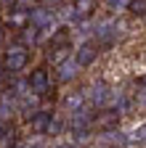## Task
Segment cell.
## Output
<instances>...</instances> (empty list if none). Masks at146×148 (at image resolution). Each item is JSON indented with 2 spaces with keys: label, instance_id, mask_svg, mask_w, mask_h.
<instances>
[{
  "label": "cell",
  "instance_id": "obj_15",
  "mask_svg": "<svg viewBox=\"0 0 146 148\" xmlns=\"http://www.w3.org/2000/svg\"><path fill=\"white\" fill-rule=\"evenodd\" d=\"M133 16H146V0H130V5H127Z\"/></svg>",
  "mask_w": 146,
  "mask_h": 148
},
{
  "label": "cell",
  "instance_id": "obj_10",
  "mask_svg": "<svg viewBox=\"0 0 146 148\" xmlns=\"http://www.w3.org/2000/svg\"><path fill=\"white\" fill-rule=\"evenodd\" d=\"M82 106H85V95H82V92H69V95L64 98V108H66L69 116L75 114V111H80Z\"/></svg>",
  "mask_w": 146,
  "mask_h": 148
},
{
  "label": "cell",
  "instance_id": "obj_9",
  "mask_svg": "<svg viewBox=\"0 0 146 148\" xmlns=\"http://www.w3.org/2000/svg\"><path fill=\"white\" fill-rule=\"evenodd\" d=\"M117 122H120V114H114V111H104V114H98V116L93 119V127L112 132V130L117 127Z\"/></svg>",
  "mask_w": 146,
  "mask_h": 148
},
{
  "label": "cell",
  "instance_id": "obj_2",
  "mask_svg": "<svg viewBox=\"0 0 146 148\" xmlns=\"http://www.w3.org/2000/svg\"><path fill=\"white\" fill-rule=\"evenodd\" d=\"M29 24L35 29H56V16L48 5H32L29 8Z\"/></svg>",
  "mask_w": 146,
  "mask_h": 148
},
{
  "label": "cell",
  "instance_id": "obj_11",
  "mask_svg": "<svg viewBox=\"0 0 146 148\" xmlns=\"http://www.w3.org/2000/svg\"><path fill=\"white\" fill-rule=\"evenodd\" d=\"M8 21H11V27H19V29H24V27L29 24V11H24V8H16V11L8 16Z\"/></svg>",
  "mask_w": 146,
  "mask_h": 148
},
{
  "label": "cell",
  "instance_id": "obj_13",
  "mask_svg": "<svg viewBox=\"0 0 146 148\" xmlns=\"http://www.w3.org/2000/svg\"><path fill=\"white\" fill-rule=\"evenodd\" d=\"M37 37H40V29H35L32 24H27L24 32H21V45H32V42H37Z\"/></svg>",
  "mask_w": 146,
  "mask_h": 148
},
{
  "label": "cell",
  "instance_id": "obj_7",
  "mask_svg": "<svg viewBox=\"0 0 146 148\" xmlns=\"http://www.w3.org/2000/svg\"><path fill=\"white\" fill-rule=\"evenodd\" d=\"M51 116H53L51 111H43V108L37 111V114H32V116H29L32 132H35V135H45V130H48V124H51Z\"/></svg>",
  "mask_w": 146,
  "mask_h": 148
},
{
  "label": "cell",
  "instance_id": "obj_20",
  "mask_svg": "<svg viewBox=\"0 0 146 148\" xmlns=\"http://www.w3.org/2000/svg\"><path fill=\"white\" fill-rule=\"evenodd\" d=\"M141 101H143V103H146V85H143V87H141Z\"/></svg>",
  "mask_w": 146,
  "mask_h": 148
},
{
  "label": "cell",
  "instance_id": "obj_18",
  "mask_svg": "<svg viewBox=\"0 0 146 148\" xmlns=\"http://www.w3.org/2000/svg\"><path fill=\"white\" fill-rule=\"evenodd\" d=\"M53 148H77L75 143H59V145H53Z\"/></svg>",
  "mask_w": 146,
  "mask_h": 148
},
{
  "label": "cell",
  "instance_id": "obj_16",
  "mask_svg": "<svg viewBox=\"0 0 146 148\" xmlns=\"http://www.w3.org/2000/svg\"><path fill=\"white\" fill-rule=\"evenodd\" d=\"M104 5L109 11H125L127 5H130V0H104Z\"/></svg>",
  "mask_w": 146,
  "mask_h": 148
},
{
  "label": "cell",
  "instance_id": "obj_8",
  "mask_svg": "<svg viewBox=\"0 0 146 148\" xmlns=\"http://www.w3.org/2000/svg\"><path fill=\"white\" fill-rule=\"evenodd\" d=\"M16 108H19L24 116H32V114H37V111H40V98H37V95H32V92H27L24 98H19Z\"/></svg>",
  "mask_w": 146,
  "mask_h": 148
},
{
  "label": "cell",
  "instance_id": "obj_5",
  "mask_svg": "<svg viewBox=\"0 0 146 148\" xmlns=\"http://www.w3.org/2000/svg\"><path fill=\"white\" fill-rule=\"evenodd\" d=\"M85 101H88L90 106H96V108H104V106L109 103V87H106V82H93V85L88 87Z\"/></svg>",
  "mask_w": 146,
  "mask_h": 148
},
{
  "label": "cell",
  "instance_id": "obj_4",
  "mask_svg": "<svg viewBox=\"0 0 146 148\" xmlns=\"http://www.w3.org/2000/svg\"><path fill=\"white\" fill-rule=\"evenodd\" d=\"M80 69H82V66L75 61V56H66L64 61L56 64V79H59V82H72V79L80 74Z\"/></svg>",
  "mask_w": 146,
  "mask_h": 148
},
{
  "label": "cell",
  "instance_id": "obj_6",
  "mask_svg": "<svg viewBox=\"0 0 146 148\" xmlns=\"http://www.w3.org/2000/svg\"><path fill=\"white\" fill-rule=\"evenodd\" d=\"M98 58V45L93 42V40H88V42H82L77 50H75V61L80 64V66H90Z\"/></svg>",
  "mask_w": 146,
  "mask_h": 148
},
{
  "label": "cell",
  "instance_id": "obj_19",
  "mask_svg": "<svg viewBox=\"0 0 146 148\" xmlns=\"http://www.w3.org/2000/svg\"><path fill=\"white\" fill-rule=\"evenodd\" d=\"M3 42H6V29L0 27V45H3Z\"/></svg>",
  "mask_w": 146,
  "mask_h": 148
},
{
  "label": "cell",
  "instance_id": "obj_22",
  "mask_svg": "<svg viewBox=\"0 0 146 148\" xmlns=\"http://www.w3.org/2000/svg\"><path fill=\"white\" fill-rule=\"evenodd\" d=\"M112 148H114V145H112Z\"/></svg>",
  "mask_w": 146,
  "mask_h": 148
},
{
  "label": "cell",
  "instance_id": "obj_17",
  "mask_svg": "<svg viewBox=\"0 0 146 148\" xmlns=\"http://www.w3.org/2000/svg\"><path fill=\"white\" fill-rule=\"evenodd\" d=\"M61 127H64V124H61L59 116H51V124H48V130H45V135H59Z\"/></svg>",
  "mask_w": 146,
  "mask_h": 148
},
{
  "label": "cell",
  "instance_id": "obj_1",
  "mask_svg": "<svg viewBox=\"0 0 146 148\" xmlns=\"http://www.w3.org/2000/svg\"><path fill=\"white\" fill-rule=\"evenodd\" d=\"M27 64H29V53H27V45H21V42L11 45V48L6 50V56H3V69H6L8 74L24 71Z\"/></svg>",
  "mask_w": 146,
  "mask_h": 148
},
{
  "label": "cell",
  "instance_id": "obj_21",
  "mask_svg": "<svg viewBox=\"0 0 146 148\" xmlns=\"http://www.w3.org/2000/svg\"><path fill=\"white\" fill-rule=\"evenodd\" d=\"M48 3H59V0H48Z\"/></svg>",
  "mask_w": 146,
  "mask_h": 148
},
{
  "label": "cell",
  "instance_id": "obj_12",
  "mask_svg": "<svg viewBox=\"0 0 146 148\" xmlns=\"http://www.w3.org/2000/svg\"><path fill=\"white\" fill-rule=\"evenodd\" d=\"M75 13L80 16V18H85V16H90L93 13V8H96V0H75Z\"/></svg>",
  "mask_w": 146,
  "mask_h": 148
},
{
  "label": "cell",
  "instance_id": "obj_3",
  "mask_svg": "<svg viewBox=\"0 0 146 148\" xmlns=\"http://www.w3.org/2000/svg\"><path fill=\"white\" fill-rule=\"evenodd\" d=\"M27 85H29V92H32V95H37V98L48 95V90H51V74H48V69H45V66L32 69Z\"/></svg>",
  "mask_w": 146,
  "mask_h": 148
},
{
  "label": "cell",
  "instance_id": "obj_14",
  "mask_svg": "<svg viewBox=\"0 0 146 148\" xmlns=\"http://www.w3.org/2000/svg\"><path fill=\"white\" fill-rule=\"evenodd\" d=\"M0 148H16V135H13V130H6V132L0 135Z\"/></svg>",
  "mask_w": 146,
  "mask_h": 148
}]
</instances>
